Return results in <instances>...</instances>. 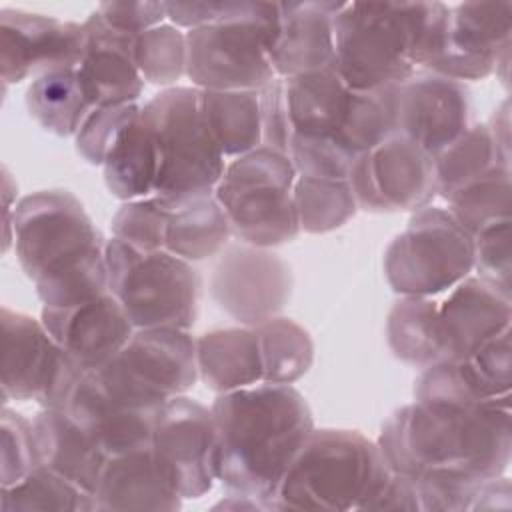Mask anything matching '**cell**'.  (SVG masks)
<instances>
[{"instance_id":"7","label":"cell","mask_w":512,"mask_h":512,"mask_svg":"<svg viewBox=\"0 0 512 512\" xmlns=\"http://www.w3.org/2000/svg\"><path fill=\"white\" fill-rule=\"evenodd\" d=\"M140 114L152 132L158 156L152 196L164 206H178L214 194L226 170V158L204 118L200 90L166 88L152 96Z\"/></svg>"},{"instance_id":"6","label":"cell","mask_w":512,"mask_h":512,"mask_svg":"<svg viewBox=\"0 0 512 512\" xmlns=\"http://www.w3.org/2000/svg\"><path fill=\"white\" fill-rule=\"evenodd\" d=\"M278 34L280 2H224L216 22L186 32V76L198 90H262Z\"/></svg>"},{"instance_id":"19","label":"cell","mask_w":512,"mask_h":512,"mask_svg":"<svg viewBox=\"0 0 512 512\" xmlns=\"http://www.w3.org/2000/svg\"><path fill=\"white\" fill-rule=\"evenodd\" d=\"M512 300L496 284L466 276L436 306L438 362L464 360L510 328Z\"/></svg>"},{"instance_id":"23","label":"cell","mask_w":512,"mask_h":512,"mask_svg":"<svg viewBox=\"0 0 512 512\" xmlns=\"http://www.w3.org/2000/svg\"><path fill=\"white\" fill-rule=\"evenodd\" d=\"M344 2H280V34L270 52L278 78L334 64V18Z\"/></svg>"},{"instance_id":"10","label":"cell","mask_w":512,"mask_h":512,"mask_svg":"<svg viewBox=\"0 0 512 512\" xmlns=\"http://www.w3.org/2000/svg\"><path fill=\"white\" fill-rule=\"evenodd\" d=\"M474 270V236L446 210H416L384 252V276L400 296L436 298Z\"/></svg>"},{"instance_id":"27","label":"cell","mask_w":512,"mask_h":512,"mask_svg":"<svg viewBox=\"0 0 512 512\" xmlns=\"http://www.w3.org/2000/svg\"><path fill=\"white\" fill-rule=\"evenodd\" d=\"M198 378L222 394L262 382V356L252 326L210 330L196 338Z\"/></svg>"},{"instance_id":"28","label":"cell","mask_w":512,"mask_h":512,"mask_svg":"<svg viewBox=\"0 0 512 512\" xmlns=\"http://www.w3.org/2000/svg\"><path fill=\"white\" fill-rule=\"evenodd\" d=\"M142 110V108H140ZM104 182L112 196L124 202L150 198L158 176L156 144L148 124L138 114L116 138L104 158Z\"/></svg>"},{"instance_id":"11","label":"cell","mask_w":512,"mask_h":512,"mask_svg":"<svg viewBox=\"0 0 512 512\" xmlns=\"http://www.w3.org/2000/svg\"><path fill=\"white\" fill-rule=\"evenodd\" d=\"M92 372L122 404L158 412L196 384V340L182 328H138L110 362Z\"/></svg>"},{"instance_id":"41","label":"cell","mask_w":512,"mask_h":512,"mask_svg":"<svg viewBox=\"0 0 512 512\" xmlns=\"http://www.w3.org/2000/svg\"><path fill=\"white\" fill-rule=\"evenodd\" d=\"M138 104L92 108L76 132V150L94 166H102L108 150L124 128L140 114Z\"/></svg>"},{"instance_id":"31","label":"cell","mask_w":512,"mask_h":512,"mask_svg":"<svg viewBox=\"0 0 512 512\" xmlns=\"http://www.w3.org/2000/svg\"><path fill=\"white\" fill-rule=\"evenodd\" d=\"M204 118L224 158L262 146L260 90H200Z\"/></svg>"},{"instance_id":"25","label":"cell","mask_w":512,"mask_h":512,"mask_svg":"<svg viewBox=\"0 0 512 512\" xmlns=\"http://www.w3.org/2000/svg\"><path fill=\"white\" fill-rule=\"evenodd\" d=\"M98 510H164L182 506V496L160 468L150 446L108 456L94 492Z\"/></svg>"},{"instance_id":"43","label":"cell","mask_w":512,"mask_h":512,"mask_svg":"<svg viewBox=\"0 0 512 512\" xmlns=\"http://www.w3.org/2000/svg\"><path fill=\"white\" fill-rule=\"evenodd\" d=\"M260 118H262V146L288 154L292 130L286 110L284 78H274L260 90Z\"/></svg>"},{"instance_id":"2","label":"cell","mask_w":512,"mask_h":512,"mask_svg":"<svg viewBox=\"0 0 512 512\" xmlns=\"http://www.w3.org/2000/svg\"><path fill=\"white\" fill-rule=\"evenodd\" d=\"M218 432V480L230 494L276 510L280 482L314 430L306 398L292 384L260 382L212 402Z\"/></svg>"},{"instance_id":"20","label":"cell","mask_w":512,"mask_h":512,"mask_svg":"<svg viewBox=\"0 0 512 512\" xmlns=\"http://www.w3.org/2000/svg\"><path fill=\"white\" fill-rule=\"evenodd\" d=\"M40 320L66 356L84 372L110 362L136 330L110 292L74 306H42Z\"/></svg>"},{"instance_id":"16","label":"cell","mask_w":512,"mask_h":512,"mask_svg":"<svg viewBox=\"0 0 512 512\" xmlns=\"http://www.w3.org/2000/svg\"><path fill=\"white\" fill-rule=\"evenodd\" d=\"M510 44L512 2H462L450 8L442 52L426 70L464 82L502 68L506 78Z\"/></svg>"},{"instance_id":"13","label":"cell","mask_w":512,"mask_h":512,"mask_svg":"<svg viewBox=\"0 0 512 512\" xmlns=\"http://www.w3.org/2000/svg\"><path fill=\"white\" fill-rule=\"evenodd\" d=\"M150 448L182 498H200L218 480V432L212 410L186 394L160 408Z\"/></svg>"},{"instance_id":"37","label":"cell","mask_w":512,"mask_h":512,"mask_svg":"<svg viewBox=\"0 0 512 512\" xmlns=\"http://www.w3.org/2000/svg\"><path fill=\"white\" fill-rule=\"evenodd\" d=\"M448 212L474 236L500 220H510L512 184L510 166H500L468 182L448 200Z\"/></svg>"},{"instance_id":"29","label":"cell","mask_w":512,"mask_h":512,"mask_svg":"<svg viewBox=\"0 0 512 512\" xmlns=\"http://www.w3.org/2000/svg\"><path fill=\"white\" fill-rule=\"evenodd\" d=\"M166 208L164 250L170 254L188 262H198L218 254L226 246L232 230L214 194Z\"/></svg>"},{"instance_id":"4","label":"cell","mask_w":512,"mask_h":512,"mask_svg":"<svg viewBox=\"0 0 512 512\" xmlns=\"http://www.w3.org/2000/svg\"><path fill=\"white\" fill-rule=\"evenodd\" d=\"M448 16L444 2H344L332 66L358 92L398 86L440 56Z\"/></svg>"},{"instance_id":"24","label":"cell","mask_w":512,"mask_h":512,"mask_svg":"<svg viewBox=\"0 0 512 512\" xmlns=\"http://www.w3.org/2000/svg\"><path fill=\"white\" fill-rule=\"evenodd\" d=\"M354 94L356 90L340 78L334 66L284 78L292 138L326 142L336 148V140L348 122Z\"/></svg>"},{"instance_id":"35","label":"cell","mask_w":512,"mask_h":512,"mask_svg":"<svg viewBox=\"0 0 512 512\" xmlns=\"http://www.w3.org/2000/svg\"><path fill=\"white\" fill-rule=\"evenodd\" d=\"M0 510H48V512H90L98 510L96 498L66 480L64 476L36 466L20 482L0 488Z\"/></svg>"},{"instance_id":"3","label":"cell","mask_w":512,"mask_h":512,"mask_svg":"<svg viewBox=\"0 0 512 512\" xmlns=\"http://www.w3.org/2000/svg\"><path fill=\"white\" fill-rule=\"evenodd\" d=\"M106 242L68 190H38L14 206V250L44 306H74L108 292Z\"/></svg>"},{"instance_id":"39","label":"cell","mask_w":512,"mask_h":512,"mask_svg":"<svg viewBox=\"0 0 512 512\" xmlns=\"http://www.w3.org/2000/svg\"><path fill=\"white\" fill-rule=\"evenodd\" d=\"M0 488L20 482L38 466L32 422L2 406L0 412Z\"/></svg>"},{"instance_id":"1","label":"cell","mask_w":512,"mask_h":512,"mask_svg":"<svg viewBox=\"0 0 512 512\" xmlns=\"http://www.w3.org/2000/svg\"><path fill=\"white\" fill-rule=\"evenodd\" d=\"M510 420L512 404L414 400L388 416L376 442L398 474L474 484L508 470Z\"/></svg>"},{"instance_id":"8","label":"cell","mask_w":512,"mask_h":512,"mask_svg":"<svg viewBox=\"0 0 512 512\" xmlns=\"http://www.w3.org/2000/svg\"><path fill=\"white\" fill-rule=\"evenodd\" d=\"M296 170L288 154L260 146L226 162L214 188L230 230L244 244L274 248L300 232L294 204Z\"/></svg>"},{"instance_id":"34","label":"cell","mask_w":512,"mask_h":512,"mask_svg":"<svg viewBox=\"0 0 512 512\" xmlns=\"http://www.w3.org/2000/svg\"><path fill=\"white\" fill-rule=\"evenodd\" d=\"M262 356V382L294 384L314 362V344L310 334L290 318L276 316L258 326Z\"/></svg>"},{"instance_id":"15","label":"cell","mask_w":512,"mask_h":512,"mask_svg":"<svg viewBox=\"0 0 512 512\" xmlns=\"http://www.w3.org/2000/svg\"><path fill=\"white\" fill-rule=\"evenodd\" d=\"M292 292V272L286 260L270 252L240 244L228 248L210 278V296L242 326H258L276 318Z\"/></svg>"},{"instance_id":"18","label":"cell","mask_w":512,"mask_h":512,"mask_svg":"<svg viewBox=\"0 0 512 512\" xmlns=\"http://www.w3.org/2000/svg\"><path fill=\"white\" fill-rule=\"evenodd\" d=\"M84 52V26L46 14L0 10V74L4 88L30 74L76 68Z\"/></svg>"},{"instance_id":"14","label":"cell","mask_w":512,"mask_h":512,"mask_svg":"<svg viewBox=\"0 0 512 512\" xmlns=\"http://www.w3.org/2000/svg\"><path fill=\"white\" fill-rule=\"evenodd\" d=\"M350 186L358 208L416 212L436 196L434 156L394 132L354 162Z\"/></svg>"},{"instance_id":"44","label":"cell","mask_w":512,"mask_h":512,"mask_svg":"<svg viewBox=\"0 0 512 512\" xmlns=\"http://www.w3.org/2000/svg\"><path fill=\"white\" fill-rule=\"evenodd\" d=\"M96 12L112 28L126 32L130 36H140L142 32L158 26L166 18L164 2H100Z\"/></svg>"},{"instance_id":"9","label":"cell","mask_w":512,"mask_h":512,"mask_svg":"<svg viewBox=\"0 0 512 512\" xmlns=\"http://www.w3.org/2000/svg\"><path fill=\"white\" fill-rule=\"evenodd\" d=\"M108 292L134 328L190 330L198 316L200 276L192 262L168 250H142L118 238L106 242Z\"/></svg>"},{"instance_id":"30","label":"cell","mask_w":512,"mask_h":512,"mask_svg":"<svg viewBox=\"0 0 512 512\" xmlns=\"http://www.w3.org/2000/svg\"><path fill=\"white\" fill-rule=\"evenodd\" d=\"M500 166H510V146L496 138L488 122L472 124L434 156L436 196L446 202L456 190Z\"/></svg>"},{"instance_id":"36","label":"cell","mask_w":512,"mask_h":512,"mask_svg":"<svg viewBox=\"0 0 512 512\" xmlns=\"http://www.w3.org/2000/svg\"><path fill=\"white\" fill-rule=\"evenodd\" d=\"M294 204L300 230L324 234L344 226L358 210L350 180L306 178L294 182Z\"/></svg>"},{"instance_id":"46","label":"cell","mask_w":512,"mask_h":512,"mask_svg":"<svg viewBox=\"0 0 512 512\" xmlns=\"http://www.w3.org/2000/svg\"><path fill=\"white\" fill-rule=\"evenodd\" d=\"M510 480L502 474L478 486L472 510H508L512 506Z\"/></svg>"},{"instance_id":"45","label":"cell","mask_w":512,"mask_h":512,"mask_svg":"<svg viewBox=\"0 0 512 512\" xmlns=\"http://www.w3.org/2000/svg\"><path fill=\"white\" fill-rule=\"evenodd\" d=\"M222 8L224 2H164L166 18L180 30H194L216 22Z\"/></svg>"},{"instance_id":"22","label":"cell","mask_w":512,"mask_h":512,"mask_svg":"<svg viewBox=\"0 0 512 512\" xmlns=\"http://www.w3.org/2000/svg\"><path fill=\"white\" fill-rule=\"evenodd\" d=\"M64 410L106 452V456L150 446L158 412L136 410L116 400L88 370L76 378Z\"/></svg>"},{"instance_id":"26","label":"cell","mask_w":512,"mask_h":512,"mask_svg":"<svg viewBox=\"0 0 512 512\" xmlns=\"http://www.w3.org/2000/svg\"><path fill=\"white\" fill-rule=\"evenodd\" d=\"M38 466H44L94 496L108 460L106 452L64 408H42L32 420Z\"/></svg>"},{"instance_id":"33","label":"cell","mask_w":512,"mask_h":512,"mask_svg":"<svg viewBox=\"0 0 512 512\" xmlns=\"http://www.w3.org/2000/svg\"><path fill=\"white\" fill-rule=\"evenodd\" d=\"M436 306V298L400 296V300L390 308L386 322L388 346L404 364L428 368L440 360Z\"/></svg>"},{"instance_id":"5","label":"cell","mask_w":512,"mask_h":512,"mask_svg":"<svg viewBox=\"0 0 512 512\" xmlns=\"http://www.w3.org/2000/svg\"><path fill=\"white\" fill-rule=\"evenodd\" d=\"M392 476L378 442L358 430H312L276 492V510H370Z\"/></svg>"},{"instance_id":"17","label":"cell","mask_w":512,"mask_h":512,"mask_svg":"<svg viewBox=\"0 0 512 512\" xmlns=\"http://www.w3.org/2000/svg\"><path fill=\"white\" fill-rule=\"evenodd\" d=\"M470 126V92L464 82L416 70L394 88V132L430 156L448 148Z\"/></svg>"},{"instance_id":"42","label":"cell","mask_w":512,"mask_h":512,"mask_svg":"<svg viewBox=\"0 0 512 512\" xmlns=\"http://www.w3.org/2000/svg\"><path fill=\"white\" fill-rule=\"evenodd\" d=\"M510 222L500 220L474 234V270L478 276L510 292L512 274V244Z\"/></svg>"},{"instance_id":"32","label":"cell","mask_w":512,"mask_h":512,"mask_svg":"<svg viewBox=\"0 0 512 512\" xmlns=\"http://www.w3.org/2000/svg\"><path fill=\"white\" fill-rule=\"evenodd\" d=\"M30 116L56 136H76L94 108L80 84L76 68H54L38 74L26 90Z\"/></svg>"},{"instance_id":"21","label":"cell","mask_w":512,"mask_h":512,"mask_svg":"<svg viewBox=\"0 0 512 512\" xmlns=\"http://www.w3.org/2000/svg\"><path fill=\"white\" fill-rule=\"evenodd\" d=\"M82 26L84 52L76 72L88 102L94 108L136 104L144 78L134 58V36L106 24L96 10Z\"/></svg>"},{"instance_id":"40","label":"cell","mask_w":512,"mask_h":512,"mask_svg":"<svg viewBox=\"0 0 512 512\" xmlns=\"http://www.w3.org/2000/svg\"><path fill=\"white\" fill-rule=\"evenodd\" d=\"M166 216L168 208L154 196L124 202L112 218V236L142 250H160L164 248Z\"/></svg>"},{"instance_id":"38","label":"cell","mask_w":512,"mask_h":512,"mask_svg":"<svg viewBox=\"0 0 512 512\" xmlns=\"http://www.w3.org/2000/svg\"><path fill=\"white\" fill-rule=\"evenodd\" d=\"M186 32L174 24H158L134 38V58L144 82L168 86L186 74Z\"/></svg>"},{"instance_id":"12","label":"cell","mask_w":512,"mask_h":512,"mask_svg":"<svg viewBox=\"0 0 512 512\" xmlns=\"http://www.w3.org/2000/svg\"><path fill=\"white\" fill-rule=\"evenodd\" d=\"M2 402H36L42 408H64L80 370L42 320L10 308L0 310Z\"/></svg>"}]
</instances>
